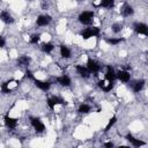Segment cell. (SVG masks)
<instances>
[{
	"label": "cell",
	"mask_w": 148,
	"mask_h": 148,
	"mask_svg": "<svg viewBox=\"0 0 148 148\" xmlns=\"http://www.w3.org/2000/svg\"><path fill=\"white\" fill-rule=\"evenodd\" d=\"M92 20H94V13L92 12H83L79 16V21L82 24H86V25L91 24L92 23Z\"/></svg>",
	"instance_id": "obj_1"
},
{
	"label": "cell",
	"mask_w": 148,
	"mask_h": 148,
	"mask_svg": "<svg viewBox=\"0 0 148 148\" xmlns=\"http://www.w3.org/2000/svg\"><path fill=\"white\" fill-rule=\"evenodd\" d=\"M99 34V29L96 28V27H91V28H87L84 29L82 32H81V36L83 39H88L90 37H95V36H98Z\"/></svg>",
	"instance_id": "obj_2"
},
{
	"label": "cell",
	"mask_w": 148,
	"mask_h": 148,
	"mask_svg": "<svg viewBox=\"0 0 148 148\" xmlns=\"http://www.w3.org/2000/svg\"><path fill=\"white\" fill-rule=\"evenodd\" d=\"M87 68L89 69L90 73H97L101 69V65L97 61H95L94 59L89 58L88 61H87Z\"/></svg>",
	"instance_id": "obj_3"
},
{
	"label": "cell",
	"mask_w": 148,
	"mask_h": 148,
	"mask_svg": "<svg viewBox=\"0 0 148 148\" xmlns=\"http://www.w3.org/2000/svg\"><path fill=\"white\" fill-rule=\"evenodd\" d=\"M30 123H31V125L34 126V128L36 130V132H38V133L44 132L45 125H44L38 118H30Z\"/></svg>",
	"instance_id": "obj_4"
},
{
	"label": "cell",
	"mask_w": 148,
	"mask_h": 148,
	"mask_svg": "<svg viewBox=\"0 0 148 148\" xmlns=\"http://www.w3.org/2000/svg\"><path fill=\"white\" fill-rule=\"evenodd\" d=\"M134 30L140 35H143V36L148 35V28L145 23H135L134 24Z\"/></svg>",
	"instance_id": "obj_5"
},
{
	"label": "cell",
	"mask_w": 148,
	"mask_h": 148,
	"mask_svg": "<svg viewBox=\"0 0 148 148\" xmlns=\"http://www.w3.org/2000/svg\"><path fill=\"white\" fill-rule=\"evenodd\" d=\"M57 104H66V102H65L62 98L57 97V96H53V97H51V98L47 99V105H49L51 109H53Z\"/></svg>",
	"instance_id": "obj_6"
},
{
	"label": "cell",
	"mask_w": 148,
	"mask_h": 148,
	"mask_svg": "<svg viewBox=\"0 0 148 148\" xmlns=\"http://www.w3.org/2000/svg\"><path fill=\"white\" fill-rule=\"evenodd\" d=\"M50 22H51V16L50 15H40V16H38L37 21H36L37 25H39V27L47 25Z\"/></svg>",
	"instance_id": "obj_7"
},
{
	"label": "cell",
	"mask_w": 148,
	"mask_h": 148,
	"mask_svg": "<svg viewBox=\"0 0 148 148\" xmlns=\"http://www.w3.org/2000/svg\"><path fill=\"white\" fill-rule=\"evenodd\" d=\"M105 79H106L108 81H110V82H114V80L117 79V76H116V72H114V69H113L111 66H108V67H106Z\"/></svg>",
	"instance_id": "obj_8"
},
{
	"label": "cell",
	"mask_w": 148,
	"mask_h": 148,
	"mask_svg": "<svg viewBox=\"0 0 148 148\" xmlns=\"http://www.w3.org/2000/svg\"><path fill=\"white\" fill-rule=\"evenodd\" d=\"M116 76L118 80L123 81V82H128L130 79H131V75L127 71H119L118 73H116Z\"/></svg>",
	"instance_id": "obj_9"
},
{
	"label": "cell",
	"mask_w": 148,
	"mask_h": 148,
	"mask_svg": "<svg viewBox=\"0 0 148 148\" xmlns=\"http://www.w3.org/2000/svg\"><path fill=\"white\" fill-rule=\"evenodd\" d=\"M34 81H35L36 87H38L39 89H42V90H44V91L49 90L50 87H51V83L47 82V81H40V80H37V79H35Z\"/></svg>",
	"instance_id": "obj_10"
},
{
	"label": "cell",
	"mask_w": 148,
	"mask_h": 148,
	"mask_svg": "<svg viewBox=\"0 0 148 148\" xmlns=\"http://www.w3.org/2000/svg\"><path fill=\"white\" fill-rule=\"evenodd\" d=\"M0 20H1L2 22L7 23V24H9V23H13V22H14V18L12 17V15H10L8 12H5V10L0 13Z\"/></svg>",
	"instance_id": "obj_11"
},
{
	"label": "cell",
	"mask_w": 148,
	"mask_h": 148,
	"mask_svg": "<svg viewBox=\"0 0 148 148\" xmlns=\"http://www.w3.org/2000/svg\"><path fill=\"white\" fill-rule=\"evenodd\" d=\"M126 139H127V141H130L134 147H139V146H145V142L143 141H141V140H139V139H135L133 135H131V134H127L126 135Z\"/></svg>",
	"instance_id": "obj_12"
},
{
	"label": "cell",
	"mask_w": 148,
	"mask_h": 148,
	"mask_svg": "<svg viewBox=\"0 0 148 148\" xmlns=\"http://www.w3.org/2000/svg\"><path fill=\"white\" fill-rule=\"evenodd\" d=\"M57 82H58L60 86L68 87V86L71 84V79H69L67 75H61V76H58V77H57Z\"/></svg>",
	"instance_id": "obj_13"
},
{
	"label": "cell",
	"mask_w": 148,
	"mask_h": 148,
	"mask_svg": "<svg viewBox=\"0 0 148 148\" xmlns=\"http://www.w3.org/2000/svg\"><path fill=\"white\" fill-rule=\"evenodd\" d=\"M5 124L8 128H15L17 125V120L15 118H10L9 116H6L5 117Z\"/></svg>",
	"instance_id": "obj_14"
},
{
	"label": "cell",
	"mask_w": 148,
	"mask_h": 148,
	"mask_svg": "<svg viewBox=\"0 0 148 148\" xmlns=\"http://www.w3.org/2000/svg\"><path fill=\"white\" fill-rule=\"evenodd\" d=\"M76 71H77V73L82 76V77H89L90 76V72H89V69L87 68V67H83V66H76Z\"/></svg>",
	"instance_id": "obj_15"
},
{
	"label": "cell",
	"mask_w": 148,
	"mask_h": 148,
	"mask_svg": "<svg viewBox=\"0 0 148 148\" xmlns=\"http://www.w3.org/2000/svg\"><path fill=\"white\" fill-rule=\"evenodd\" d=\"M98 87L102 88V90H104L105 92H108V91H110V90L113 88V82L108 81V83H106V86H105V82H104V81H99V82H98Z\"/></svg>",
	"instance_id": "obj_16"
},
{
	"label": "cell",
	"mask_w": 148,
	"mask_h": 148,
	"mask_svg": "<svg viewBox=\"0 0 148 148\" xmlns=\"http://www.w3.org/2000/svg\"><path fill=\"white\" fill-rule=\"evenodd\" d=\"M143 86H145V81H143V80H139V81H135V82L133 83L132 89H133L134 92H139V91L142 90Z\"/></svg>",
	"instance_id": "obj_17"
},
{
	"label": "cell",
	"mask_w": 148,
	"mask_h": 148,
	"mask_svg": "<svg viewBox=\"0 0 148 148\" xmlns=\"http://www.w3.org/2000/svg\"><path fill=\"white\" fill-rule=\"evenodd\" d=\"M133 13H134V10H133L132 6H130V5H127V3H125V5L123 6V8H121V14H123L124 16H130V15H132Z\"/></svg>",
	"instance_id": "obj_18"
},
{
	"label": "cell",
	"mask_w": 148,
	"mask_h": 148,
	"mask_svg": "<svg viewBox=\"0 0 148 148\" xmlns=\"http://www.w3.org/2000/svg\"><path fill=\"white\" fill-rule=\"evenodd\" d=\"M30 62V58L28 56H21L17 58V64L20 66H28Z\"/></svg>",
	"instance_id": "obj_19"
},
{
	"label": "cell",
	"mask_w": 148,
	"mask_h": 148,
	"mask_svg": "<svg viewBox=\"0 0 148 148\" xmlns=\"http://www.w3.org/2000/svg\"><path fill=\"white\" fill-rule=\"evenodd\" d=\"M60 54H61V57L62 58H69L71 57V51H69V49L67 47V46H65V45H60Z\"/></svg>",
	"instance_id": "obj_20"
},
{
	"label": "cell",
	"mask_w": 148,
	"mask_h": 148,
	"mask_svg": "<svg viewBox=\"0 0 148 148\" xmlns=\"http://www.w3.org/2000/svg\"><path fill=\"white\" fill-rule=\"evenodd\" d=\"M114 5V0H101L99 6L104 8H112Z\"/></svg>",
	"instance_id": "obj_21"
},
{
	"label": "cell",
	"mask_w": 148,
	"mask_h": 148,
	"mask_svg": "<svg viewBox=\"0 0 148 148\" xmlns=\"http://www.w3.org/2000/svg\"><path fill=\"white\" fill-rule=\"evenodd\" d=\"M53 45L51 44V43H44L43 45H42V50H43V52H45V53H50L52 50H53Z\"/></svg>",
	"instance_id": "obj_22"
},
{
	"label": "cell",
	"mask_w": 148,
	"mask_h": 148,
	"mask_svg": "<svg viewBox=\"0 0 148 148\" xmlns=\"http://www.w3.org/2000/svg\"><path fill=\"white\" fill-rule=\"evenodd\" d=\"M108 44H111V45H116V44H119L124 40V38H106L105 39Z\"/></svg>",
	"instance_id": "obj_23"
},
{
	"label": "cell",
	"mask_w": 148,
	"mask_h": 148,
	"mask_svg": "<svg viewBox=\"0 0 148 148\" xmlns=\"http://www.w3.org/2000/svg\"><path fill=\"white\" fill-rule=\"evenodd\" d=\"M90 111V106L88 104H81L79 106V112L80 113H88Z\"/></svg>",
	"instance_id": "obj_24"
},
{
	"label": "cell",
	"mask_w": 148,
	"mask_h": 148,
	"mask_svg": "<svg viewBox=\"0 0 148 148\" xmlns=\"http://www.w3.org/2000/svg\"><path fill=\"white\" fill-rule=\"evenodd\" d=\"M121 29H123V25H121L120 23H113V24H112V31H113V32H116V34H117V32H120Z\"/></svg>",
	"instance_id": "obj_25"
},
{
	"label": "cell",
	"mask_w": 148,
	"mask_h": 148,
	"mask_svg": "<svg viewBox=\"0 0 148 148\" xmlns=\"http://www.w3.org/2000/svg\"><path fill=\"white\" fill-rule=\"evenodd\" d=\"M116 120H117V118H116V117H112V118L109 120L108 125L105 126V130H104V131H105V132H106V131H109V130H110V127H111V126H112V125L116 123Z\"/></svg>",
	"instance_id": "obj_26"
},
{
	"label": "cell",
	"mask_w": 148,
	"mask_h": 148,
	"mask_svg": "<svg viewBox=\"0 0 148 148\" xmlns=\"http://www.w3.org/2000/svg\"><path fill=\"white\" fill-rule=\"evenodd\" d=\"M8 83H9V82H5V83H2V86H1V90H2V92H5V94L10 92V89L8 88Z\"/></svg>",
	"instance_id": "obj_27"
},
{
	"label": "cell",
	"mask_w": 148,
	"mask_h": 148,
	"mask_svg": "<svg viewBox=\"0 0 148 148\" xmlns=\"http://www.w3.org/2000/svg\"><path fill=\"white\" fill-rule=\"evenodd\" d=\"M39 37H40V36H39L38 34H37V35H32L31 38H30V43H31V44H37L38 40H39Z\"/></svg>",
	"instance_id": "obj_28"
},
{
	"label": "cell",
	"mask_w": 148,
	"mask_h": 148,
	"mask_svg": "<svg viewBox=\"0 0 148 148\" xmlns=\"http://www.w3.org/2000/svg\"><path fill=\"white\" fill-rule=\"evenodd\" d=\"M24 76H25V77H28V79H30V80H35V76L32 75V73H31L30 71H27V72H25V74H24Z\"/></svg>",
	"instance_id": "obj_29"
},
{
	"label": "cell",
	"mask_w": 148,
	"mask_h": 148,
	"mask_svg": "<svg viewBox=\"0 0 148 148\" xmlns=\"http://www.w3.org/2000/svg\"><path fill=\"white\" fill-rule=\"evenodd\" d=\"M5 39H3V37L2 36H0V47H2V46H5Z\"/></svg>",
	"instance_id": "obj_30"
},
{
	"label": "cell",
	"mask_w": 148,
	"mask_h": 148,
	"mask_svg": "<svg viewBox=\"0 0 148 148\" xmlns=\"http://www.w3.org/2000/svg\"><path fill=\"white\" fill-rule=\"evenodd\" d=\"M104 146L110 148V147H113V143H112V142H106V143H104Z\"/></svg>",
	"instance_id": "obj_31"
}]
</instances>
